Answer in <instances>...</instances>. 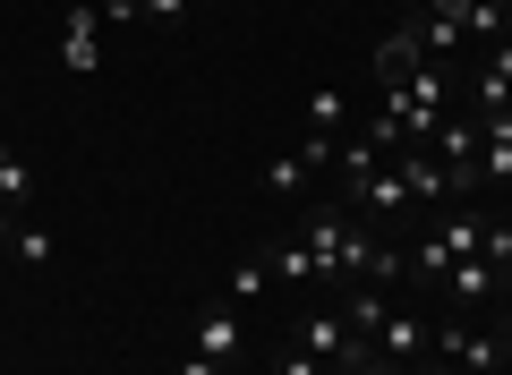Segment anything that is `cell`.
<instances>
[{"instance_id":"6da1fadb","label":"cell","mask_w":512,"mask_h":375,"mask_svg":"<svg viewBox=\"0 0 512 375\" xmlns=\"http://www.w3.org/2000/svg\"><path fill=\"white\" fill-rule=\"evenodd\" d=\"M444 103H453V69H444V60H419L402 86H384V120L402 128V145L436 137V128H444Z\"/></svg>"},{"instance_id":"7a4b0ae2","label":"cell","mask_w":512,"mask_h":375,"mask_svg":"<svg viewBox=\"0 0 512 375\" xmlns=\"http://www.w3.org/2000/svg\"><path fill=\"white\" fill-rule=\"evenodd\" d=\"M478 248H487V222L461 214V205H444L436 231H427L419 248H402V256H410V282H444V273H453L461 256H478Z\"/></svg>"},{"instance_id":"3957f363","label":"cell","mask_w":512,"mask_h":375,"mask_svg":"<svg viewBox=\"0 0 512 375\" xmlns=\"http://www.w3.org/2000/svg\"><path fill=\"white\" fill-rule=\"evenodd\" d=\"M436 350L453 358V367H470V375H504L512 333H487L478 316H461V324H436Z\"/></svg>"},{"instance_id":"277c9868","label":"cell","mask_w":512,"mask_h":375,"mask_svg":"<svg viewBox=\"0 0 512 375\" xmlns=\"http://www.w3.org/2000/svg\"><path fill=\"white\" fill-rule=\"evenodd\" d=\"M60 69L69 77L103 69V0H69V9H60Z\"/></svg>"},{"instance_id":"5b68a950","label":"cell","mask_w":512,"mask_h":375,"mask_svg":"<svg viewBox=\"0 0 512 375\" xmlns=\"http://www.w3.org/2000/svg\"><path fill=\"white\" fill-rule=\"evenodd\" d=\"M188 350L214 358V367H239V358H248V324H239V307H231V299H214L197 324H188Z\"/></svg>"},{"instance_id":"8992f818","label":"cell","mask_w":512,"mask_h":375,"mask_svg":"<svg viewBox=\"0 0 512 375\" xmlns=\"http://www.w3.org/2000/svg\"><path fill=\"white\" fill-rule=\"evenodd\" d=\"M316 171H333V137H325V128H308V137H299L291 154H274V171H265V188H274V197H299V188H308Z\"/></svg>"},{"instance_id":"52a82bcc","label":"cell","mask_w":512,"mask_h":375,"mask_svg":"<svg viewBox=\"0 0 512 375\" xmlns=\"http://www.w3.org/2000/svg\"><path fill=\"white\" fill-rule=\"evenodd\" d=\"M495 282H504V265H487V256H461V265L444 273V299H453L461 316H487V307H495Z\"/></svg>"},{"instance_id":"ba28073f","label":"cell","mask_w":512,"mask_h":375,"mask_svg":"<svg viewBox=\"0 0 512 375\" xmlns=\"http://www.w3.org/2000/svg\"><path fill=\"white\" fill-rule=\"evenodd\" d=\"M393 171H402V188H410V205H453V197H461V179L444 171L436 154H410V145H402V154H393Z\"/></svg>"},{"instance_id":"9c48e42d","label":"cell","mask_w":512,"mask_h":375,"mask_svg":"<svg viewBox=\"0 0 512 375\" xmlns=\"http://www.w3.org/2000/svg\"><path fill=\"white\" fill-rule=\"evenodd\" d=\"M350 214H359V222H384V214H410V188H402V171H393V162H376V171H367L359 188H350Z\"/></svg>"},{"instance_id":"30bf717a","label":"cell","mask_w":512,"mask_h":375,"mask_svg":"<svg viewBox=\"0 0 512 375\" xmlns=\"http://www.w3.org/2000/svg\"><path fill=\"white\" fill-rule=\"evenodd\" d=\"M478 188H512V120H478V162H470Z\"/></svg>"},{"instance_id":"8fae6325","label":"cell","mask_w":512,"mask_h":375,"mask_svg":"<svg viewBox=\"0 0 512 375\" xmlns=\"http://www.w3.org/2000/svg\"><path fill=\"white\" fill-rule=\"evenodd\" d=\"M419 350H436V324H419V316H402V307H393V316H384V333H376V358H384V367H410Z\"/></svg>"},{"instance_id":"7c38bea8","label":"cell","mask_w":512,"mask_h":375,"mask_svg":"<svg viewBox=\"0 0 512 375\" xmlns=\"http://www.w3.org/2000/svg\"><path fill=\"white\" fill-rule=\"evenodd\" d=\"M419 60H427V52H419V35H410V26H393V35L376 43V60H367V69H376V86H402Z\"/></svg>"},{"instance_id":"4fadbf2b","label":"cell","mask_w":512,"mask_h":375,"mask_svg":"<svg viewBox=\"0 0 512 375\" xmlns=\"http://www.w3.org/2000/svg\"><path fill=\"white\" fill-rule=\"evenodd\" d=\"M265 265H274V290H308V282H316L308 239H282V248H265Z\"/></svg>"},{"instance_id":"5bb4252c","label":"cell","mask_w":512,"mask_h":375,"mask_svg":"<svg viewBox=\"0 0 512 375\" xmlns=\"http://www.w3.org/2000/svg\"><path fill=\"white\" fill-rule=\"evenodd\" d=\"M26 197H35V171H26L18 145H0V205H9V214H26Z\"/></svg>"},{"instance_id":"9a60e30c","label":"cell","mask_w":512,"mask_h":375,"mask_svg":"<svg viewBox=\"0 0 512 375\" xmlns=\"http://www.w3.org/2000/svg\"><path fill=\"white\" fill-rule=\"evenodd\" d=\"M265 290H274V265H265V256H248V265H231V290H222V299L248 307V299H265Z\"/></svg>"},{"instance_id":"2e32d148","label":"cell","mask_w":512,"mask_h":375,"mask_svg":"<svg viewBox=\"0 0 512 375\" xmlns=\"http://www.w3.org/2000/svg\"><path fill=\"white\" fill-rule=\"evenodd\" d=\"M299 120H316L333 137V120H350V103H342V86H308V103H299Z\"/></svg>"},{"instance_id":"e0dca14e","label":"cell","mask_w":512,"mask_h":375,"mask_svg":"<svg viewBox=\"0 0 512 375\" xmlns=\"http://www.w3.org/2000/svg\"><path fill=\"white\" fill-rule=\"evenodd\" d=\"M9 265H52V231L18 214V248H9Z\"/></svg>"},{"instance_id":"ac0fdd59","label":"cell","mask_w":512,"mask_h":375,"mask_svg":"<svg viewBox=\"0 0 512 375\" xmlns=\"http://www.w3.org/2000/svg\"><path fill=\"white\" fill-rule=\"evenodd\" d=\"M274 375H333V367H325V358H316V350H299V341H291V350L274 358Z\"/></svg>"},{"instance_id":"d6986e66","label":"cell","mask_w":512,"mask_h":375,"mask_svg":"<svg viewBox=\"0 0 512 375\" xmlns=\"http://www.w3.org/2000/svg\"><path fill=\"white\" fill-rule=\"evenodd\" d=\"M137 18H154V26H180V18H188V0H137Z\"/></svg>"},{"instance_id":"ffe728a7","label":"cell","mask_w":512,"mask_h":375,"mask_svg":"<svg viewBox=\"0 0 512 375\" xmlns=\"http://www.w3.org/2000/svg\"><path fill=\"white\" fill-rule=\"evenodd\" d=\"M171 375H231V367H214V358H197V350H188V358H180Z\"/></svg>"},{"instance_id":"44dd1931","label":"cell","mask_w":512,"mask_h":375,"mask_svg":"<svg viewBox=\"0 0 512 375\" xmlns=\"http://www.w3.org/2000/svg\"><path fill=\"white\" fill-rule=\"evenodd\" d=\"M9 248H18V214L0 205V265H9Z\"/></svg>"},{"instance_id":"7402d4cb","label":"cell","mask_w":512,"mask_h":375,"mask_svg":"<svg viewBox=\"0 0 512 375\" xmlns=\"http://www.w3.org/2000/svg\"><path fill=\"white\" fill-rule=\"evenodd\" d=\"M359 375H402V367H384V358H367V367H359Z\"/></svg>"},{"instance_id":"603a6c76","label":"cell","mask_w":512,"mask_h":375,"mask_svg":"<svg viewBox=\"0 0 512 375\" xmlns=\"http://www.w3.org/2000/svg\"><path fill=\"white\" fill-rule=\"evenodd\" d=\"M393 9H410V18H419V9H427V0H393Z\"/></svg>"}]
</instances>
